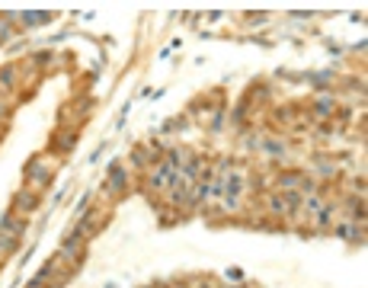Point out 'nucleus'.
Segmentation results:
<instances>
[{
	"label": "nucleus",
	"mask_w": 368,
	"mask_h": 288,
	"mask_svg": "<svg viewBox=\"0 0 368 288\" xmlns=\"http://www.w3.org/2000/svg\"><path fill=\"white\" fill-rule=\"evenodd\" d=\"M0 87H13V67H4V70H0Z\"/></svg>",
	"instance_id": "1"
},
{
	"label": "nucleus",
	"mask_w": 368,
	"mask_h": 288,
	"mask_svg": "<svg viewBox=\"0 0 368 288\" xmlns=\"http://www.w3.org/2000/svg\"><path fill=\"white\" fill-rule=\"evenodd\" d=\"M13 247H16V240L10 237V234H4V231H0V250H13Z\"/></svg>",
	"instance_id": "2"
},
{
	"label": "nucleus",
	"mask_w": 368,
	"mask_h": 288,
	"mask_svg": "<svg viewBox=\"0 0 368 288\" xmlns=\"http://www.w3.org/2000/svg\"><path fill=\"white\" fill-rule=\"evenodd\" d=\"M4 115H7V109H4V106H0V118H4Z\"/></svg>",
	"instance_id": "3"
}]
</instances>
